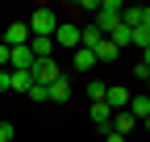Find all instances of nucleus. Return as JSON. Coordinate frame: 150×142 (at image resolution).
Here are the masks:
<instances>
[{"mask_svg": "<svg viewBox=\"0 0 150 142\" xmlns=\"http://www.w3.org/2000/svg\"><path fill=\"white\" fill-rule=\"evenodd\" d=\"M71 55H75V71H92V67H96V55H92V50H71Z\"/></svg>", "mask_w": 150, "mask_h": 142, "instance_id": "obj_15", "label": "nucleus"}, {"mask_svg": "<svg viewBox=\"0 0 150 142\" xmlns=\"http://www.w3.org/2000/svg\"><path fill=\"white\" fill-rule=\"evenodd\" d=\"M29 71H8V92H29Z\"/></svg>", "mask_w": 150, "mask_h": 142, "instance_id": "obj_13", "label": "nucleus"}, {"mask_svg": "<svg viewBox=\"0 0 150 142\" xmlns=\"http://www.w3.org/2000/svg\"><path fill=\"white\" fill-rule=\"evenodd\" d=\"M104 104H108L112 113H125V104H129V92H125L121 84H112L108 92H104Z\"/></svg>", "mask_w": 150, "mask_h": 142, "instance_id": "obj_7", "label": "nucleus"}, {"mask_svg": "<svg viewBox=\"0 0 150 142\" xmlns=\"http://www.w3.org/2000/svg\"><path fill=\"white\" fill-rule=\"evenodd\" d=\"M134 75H138V80H150V63H146V59H138V67H134Z\"/></svg>", "mask_w": 150, "mask_h": 142, "instance_id": "obj_18", "label": "nucleus"}, {"mask_svg": "<svg viewBox=\"0 0 150 142\" xmlns=\"http://www.w3.org/2000/svg\"><path fill=\"white\" fill-rule=\"evenodd\" d=\"M50 42H54V50H59V46L79 50V25H75V21H59V29L50 33Z\"/></svg>", "mask_w": 150, "mask_h": 142, "instance_id": "obj_3", "label": "nucleus"}, {"mask_svg": "<svg viewBox=\"0 0 150 142\" xmlns=\"http://www.w3.org/2000/svg\"><path fill=\"white\" fill-rule=\"evenodd\" d=\"M121 9H125L121 0H100V4H96V21H92V25H96L104 38H108V33L121 25Z\"/></svg>", "mask_w": 150, "mask_h": 142, "instance_id": "obj_1", "label": "nucleus"}, {"mask_svg": "<svg viewBox=\"0 0 150 142\" xmlns=\"http://www.w3.org/2000/svg\"><path fill=\"white\" fill-rule=\"evenodd\" d=\"M92 55H96V63H112V59H117V55H121V50H117V46H112L108 38H100L96 46H92Z\"/></svg>", "mask_w": 150, "mask_h": 142, "instance_id": "obj_11", "label": "nucleus"}, {"mask_svg": "<svg viewBox=\"0 0 150 142\" xmlns=\"http://www.w3.org/2000/svg\"><path fill=\"white\" fill-rule=\"evenodd\" d=\"M104 142H125V138L121 134H104Z\"/></svg>", "mask_w": 150, "mask_h": 142, "instance_id": "obj_22", "label": "nucleus"}, {"mask_svg": "<svg viewBox=\"0 0 150 142\" xmlns=\"http://www.w3.org/2000/svg\"><path fill=\"white\" fill-rule=\"evenodd\" d=\"M125 113L138 121V126H146V117H150V100L146 96H129V104H125Z\"/></svg>", "mask_w": 150, "mask_h": 142, "instance_id": "obj_8", "label": "nucleus"}, {"mask_svg": "<svg viewBox=\"0 0 150 142\" xmlns=\"http://www.w3.org/2000/svg\"><path fill=\"white\" fill-rule=\"evenodd\" d=\"M4 63H8V46H0V71H4Z\"/></svg>", "mask_w": 150, "mask_h": 142, "instance_id": "obj_21", "label": "nucleus"}, {"mask_svg": "<svg viewBox=\"0 0 150 142\" xmlns=\"http://www.w3.org/2000/svg\"><path fill=\"white\" fill-rule=\"evenodd\" d=\"M25 96H29V100H38V104H42V100H46V88H42V84H29V92H25Z\"/></svg>", "mask_w": 150, "mask_h": 142, "instance_id": "obj_17", "label": "nucleus"}, {"mask_svg": "<svg viewBox=\"0 0 150 142\" xmlns=\"http://www.w3.org/2000/svg\"><path fill=\"white\" fill-rule=\"evenodd\" d=\"M104 92H108V84H104V80H88V96H92V104L104 100Z\"/></svg>", "mask_w": 150, "mask_h": 142, "instance_id": "obj_16", "label": "nucleus"}, {"mask_svg": "<svg viewBox=\"0 0 150 142\" xmlns=\"http://www.w3.org/2000/svg\"><path fill=\"white\" fill-rule=\"evenodd\" d=\"M0 142H13V121H0Z\"/></svg>", "mask_w": 150, "mask_h": 142, "instance_id": "obj_19", "label": "nucleus"}, {"mask_svg": "<svg viewBox=\"0 0 150 142\" xmlns=\"http://www.w3.org/2000/svg\"><path fill=\"white\" fill-rule=\"evenodd\" d=\"M121 25L134 33V29H150V9L146 4H129V9H121Z\"/></svg>", "mask_w": 150, "mask_h": 142, "instance_id": "obj_5", "label": "nucleus"}, {"mask_svg": "<svg viewBox=\"0 0 150 142\" xmlns=\"http://www.w3.org/2000/svg\"><path fill=\"white\" fill-rule=\"evenodd\" d=\"M63 75V71H59V63H54V59H33V67H29V80L33 84H54V80H59Z\"/></svg>", "mask_w": 150, "mask_h": 142, "instance_id": "obj_4", "label": "nucleus"}, {"mask_svg": "<svg viewBox=\"0 0 150 142\" xmlns=\"http://www.w3.org/2000/svg\"><path fill=\"white\" fill-rule=\"evenodd\" d=\"M134 126H138V121L129 117V113H112V134H121V138H125L129 130H134Z\"/></svg>", "mask_w": 150, "mask_h": 142, "instance_id": "obj_14", "label": "nucleus"}, {"mask_svg": "<svg viewBox=\"0 0 150 142\" xmlns=\"http://www.w3.org/2000/svg\"><path fill=\"white\" fill-rule=\"evenodd\" d=\"M25 25H29V38H50V33L59 29V13L42 4V9H33V17H29Z\"/></svg>", "mask_w": 150, "mask_h": 142, "instance_id": "obj_2", "label": "nucleus"}, {"mask_svg": "<svg viewBox=\"0 0 150 142\" xmlns=\"http://www.w3.org/2000/svg\"><path fill=\"white\" fill-rule=\"evenodd\" d=\"M25 46H29L33 59H54V42H50V38H29Z\"/></svg>", "mask_w": 150, "mask_h": 142, "instance_id": "obj_10", "label": "nucleus"}, {"mask_svg": "<svg viewBox=\"0 0 150 142\" xmlns=\"http://www.w3.org/2000/svg\"><path fill=\"white\" fill-rule=\"evenodd\" d=\"M25 42H29V25H25V21H13L8 33H4V46L17 50V46H25Z\"/></svg>", "mask_w": 150, "mask_h": 142, "instance_id": "obj_6", "label": "nucleus"}, {"mask_svg": "<svg viewBox=\"0 0 150 142\" xmlns=\"http://www.w3.org/2000/svg\"><path fill=\"white\" fill-rule=\"evenodd\" d=\"M0 92H8V71H0Z\"/></svg>", "mask_w": 150, "mask_h": 142, "instance_id": "obj_20", "label": "nucleus"}, {"mask_svg": "<svg viewBox=\"0 0 150 142\" xmlns=\"http://www.w3.org/2000/svg\"><path fill=\"white\" fill-rule=\"evenodd\" d=\"M46 100H54V104H63V100H71V80H54V84H46Z\"/></svg>", "mask_w": 150, "mask_h": 142, "instance_id": "obj_9", "label": "nucleus"}, {"mask_svg": "<svg viewBox=\"0 0 150 142\" xmlns=\"http://www.w3.org/2000/svg\"><path fill=\"white\" fill-rule=\"evenodd\" d=\"M88 113H92V121H96V126H100V130L108 134V121H112V109H108V104H104V100H96V104H92Z\"/></svg>", "mask_w": 150, "mask_h": 142, "instance_id": "obj_12", "label": "nucleus"}]
</instances>
